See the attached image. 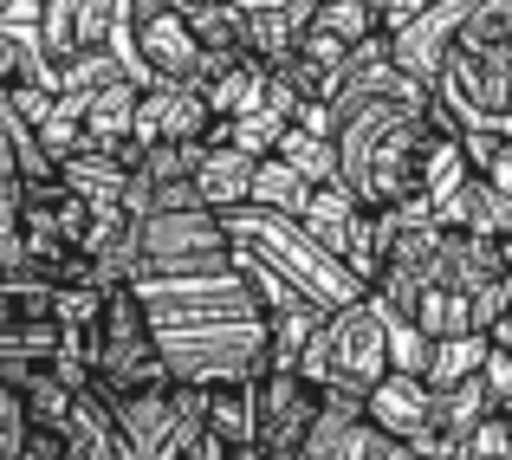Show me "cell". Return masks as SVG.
Instances as JSON below:
<instances>
[{
    "mask_svg": "<svg viewBox=\"0 0 512 460\" xmlns=\"http://www.w3.org/2000/svg\"><path fill=\"white\" fill-rule=\"evenodd\" d=\"M493 415H500V428H506V441H512V402H506V409H493Z\"/></svg>",
    "mask_w": 512,
    "mask_h": 460,
    "instance_id": "18",
    "label": "cell"
},
{
    "mask_svg": "<svg viewBox=\"0 0 512 460\" xmlns=\"http://www.w3.org/2000/svg\"><path fill=\"white\" fill-rule=\"evenodd\" d=\"M124 460H195L201 454V402L195 383H156L137 396H111Z\"/></svg>",
    "mask_w": 512,
    "mask_h": 460,
    "instance_id": "4",
    "label": "cell"
},
{
    "mask_svg": "<svg viewBox=\"0 0 512 460\" xmlns=\"http://www.w3.org/2000/svg\"><path fill=\"white\" fill-rule=\"evenodd\" d=\"M208 104H201L195 85H163V78H143L137 91V117H130V137H137V150H150V143H201V130H208Z\"/></svg>",
    "mask_w": 512,
    "mask_h": 460,
    "instance_id": "9",
    "label": "cell"
},
{
    "mask_svg": "<svg viewBox=\"0 0 512 460\" xmlns=\"http://www.w3.org/2000/svg\"><path fill=\"white\" fill-rule=\"evenodd\" d=\"M7 13H13V0H0V20H7Z\"/></svg>",
    "mask_w": 512,
    "mask_h": 460,
    "instance_id": "20",
    "label": "cell"
},
{
    "mask_svg": "<svg viewBox=\"0 0 512 460\" xmlns=\"http://www.w3.org/2000/svg\"><path fill=\"white\" fill-rule=\"evenodd\" d=\"M292 221H299L338 266H350V273L370 286V273H376V208H363L344 182H318Z\"/></svg>",
    "mask_w": 512,
    "mask_h": 460,
    "instance_id": "6",
    "label": "cell"
},
{
    "mask_svg": "<svg viewBox=\"0 0 512 460\" xmlns=\"http://www.w3.org/2000/svg\"><path fill=\"white\" fill-rule=\"evenodd\" d=\"M33 33L52 72L91 52H124V0H39Z\"/></svg>",
    "mask_w": 512,
    "mask_h": 460,
    "instance_id": "7",
    "label": "cell"
},
{
    "mask_svg": "<svg viewBox=\"0 0 512 460\" xmlns=\"http://www.w3.org/2000/svg\"><path fill=\"white\" fill-rule=\"evenodd\" d=\"M318 402H325V389H318L305 370L266 363V370L253 376V422H260V454H273V460H292V454H299V441H305V428H312Z\"/></svg>",
    "mask_w": 512,
    "mask_h": 460,
    "instance_id": "8",
    "label": "cell"
},
{
    "mask_svg": "<svg viewBox=\"0 0 512 460\" xmlns=\"http://www.w3.org/2000/svg\"><path fill=\"white\" fill-rule=\"evenodd\" d=\"M253 162H260V156L234 150V143H195V169H188V182H195L201 208H214V214H234V208H247Z\"/></svg>",
    "mask_w": 512,
    "mask_h": 460,
    "instance_id": "12",
    "label": "cell"
},
{
    "mask_svg": "<svg viewBox=\"0 0 512 460\" xmlns=\"http://www.w3.org/2000/svg\"><path fill=\"white\" fill-rule=\"evenodd\" d=\"M286 169H299L305 182H338V150H331V137H318V130H305L299 117L286 124V137H279V150H273Z\"/></svg>",
    "mask_w": 512,
    "mask_h": 460,
    "instance_id": "16",
    "label": "cell"
},
{
    "mask_svg": "<svg viewBox=\"0 0 512 460\" xmlns=\"http://www.w3.org/2000/svg\"><path fill=\"white\" fill-rule=\"evenodd\" d=\"M299 370L312 376L318 389H350V396H370V389L396 370V357H389V318H383V305H376L370 292H363V299H350V305H338L325 318V331H318V344L299 357Z\"/></svg>",
    "mask_w": 512,
    "mask_h": 460,
    "instance_id": "3",
    "label": "cell"
},
{
    "mask_svg": "<svg viewBox=\"0 0 512 460\" xmlns=\"http://www.w3.org/2000/svg\"><path fill=\"white\" fill-rule=\"evenodd\" d=\"M318 0H260V7H247V52L266 65H279L292 52V39L305 33V20H312Z\"/></svg>",
    "mask_w": 512,
    "mask_h": 460,
    "instance_id": "13",
    "label": "cell"
},
{
    "mask_svg": "<svg viewBox=\"0 0 512 460\" xmlns=\"http://www.w3.org/2000/svg\"><path fill=\"white\" fill-rule=\"evenodd\" d=\"M0 460H26V402L0 376Z\"/></svg>",
    "mask_w": 512,
    "mask_h": 460,
    "instance_id": "17",
    "label": "cell"
},
{
    "mask_svg": "<svg viewBox=\"0 0 512 460\" xmlns=\"http://www.w3.org/2000/svg\"><path fill=\"white\" fill-rule=\"evenodd\" d=\"M169 383V363H163V344H156V324L143 311V292L130 279L104 286V305H98V350H91V389L104 402L111 396H137V389H156Z\"/></svg>",
    "mask_w": 512,
    "mask_h": 460,
    "instance_id": "1",
    "label": "cell"
},
{
    "mask_svg": "<svg viewBox=\"0 0 512 460\" xmlns=\"http://www.w3.org/2000/svg\"><path fill=\"white\" fill-rule=\"evenodd\" d=\"M195 91L208 104V117H247L273 91V65L253 59V52H221V59H201Z\"/></svg>",
    "mask_w": 512,
    "mask_h": 460,
    "instance_id": "11",
    "label": "cell"
},
{
    "mask_svg": "<svg viewBox=\"0 0 512 460\" xmlns=\"http://www.w3.org/2000/svg\"><path fill=\"white\" fill-rule=\"evenodd\" d=\"M234 7H240V13H247V7H260V0H234Z\"/></svg>",
    "mask_w": 512,
    "mask_h": 460,
    "instance_id": "19",
    "label": "cell"
},
{
    "mask_svg": "<svg viewBox=\"0 0 512 460\" xmlns=\"http://www.w3.org/2000/svg\"><path fill=\"white\" fill-rule=\"evenodd\" d=\"M26 85H52V65H46V52H39L33 20H13L7 13V20H0V91H26Z\"/></svg>",
    "mask_w": 512,
    "mask_h": 460,
    "instance_id": "14",
    "label": "cell"
},
{
    "mask_svg": "<svg viewBox=\"0 0 512 460\" xmlns=\"http://www.w3.org/2000/svg\"><path fill=\"white\" fill-rule=\"evenodd\" d=\"M234 266L227 221L214 208L137 214V273L130 286H169V279H214Z\"/></svg>",
    "mask_w": 512,
    "mask_h": 460,
    "instance_id": "2",
    "label": "cell"
},
{
    "mask_svg": "<svg viewBox=\"0 0 512 460\" xmlns=\"http://www.w3.org/2000/svg\"><path fill=\"white\" fill-rule=\"evenodd\" d=\"M363 415H370L383 435H396L402 448H422L428 428H435V389H428L415 370H389L383 383L363 396Z\"/></svg>",
    "mask_w": 512,
    "mask_h": 460,
    "instance_id": "10",
    "label": "cell"
},
{
    "mask_svg": "<svg viewBox=\"0 0 512 460\" xmlns=\"http://www.w3.org/2000/svg\"><path fill=\"white\" fill-rule=\"evenodd\" d=\"M124 59H130L137 78L195 85L201 46H195V33H188L182 0H124Z\"/></svg>",
    "mask_w": 512,
    "mask_h": 460,
    "instance_id": "5",
    "label": "cell"
},
{
    "mask_svg": "<svg viewBox=\"0 0 512 460\" xmlns=\"http://www.w3.org/2000/svg\"><path fill=\"white\" fill-rule=\"evenodd\" d=\"M188 33H195L201 59H221V52H247V13L234 0H182Z\"/></svg>",
    "mask_w": 512,
    "mask_h": 460,
    "instance_id": "15",
    "label": "cell"
}]
</instances>
